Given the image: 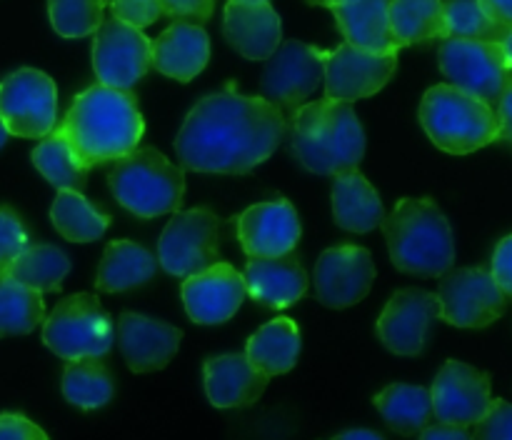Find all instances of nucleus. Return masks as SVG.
Returning a JSON list of instances; mask_svg holds the SVG:
<instances>
[{"instance_id": "1", "label": "nucleus", "mask_w": 512, "mask_h": 440, "mask_svg": "<svg viewBox=\"0 0 512 440\" xmlns=\"http://www.w3.org/2000/svg\"><path fill=\"white\" fill-rule=\"evenodd\" d=\"M288 135V120L260 95H205L185 115L175 153L195 173L243 175L265 163Z\"/></svg>"}, {"instance_id": "2", "label": "nucleus", "mask_w": 512, "mask_h": 440, "mask_svg": "<svg viewBox=\"0 0 512 440\" xmlns=\"http://www.w3.org/2000/svg\"><path fill=\"white\" fill-rule=\"evenodd\" d=\"M58 130L73 145L75 155L93 170L138 148L145 120L130 90L98 83L75 95Z\"/></svg>"}, {"instance_id": "3", "label": "nucleus", "mask_w": 512, "mask_h": 440, "mask_svg": "<svg viewBox=\"0 0 512 440\" xmlns=\"http://www.w3.org/2000/svg\"><path fill=\"white\" fill-rule=\"evenodd\" d=\"M290 150L305 170L338 175L365 158V130L353 105L323 98L295 108L288 118Z\"/></svg>"}, {"instance_id": "4", "label": "nucleus", "mask_w": 512, "mask_h": 440, "mask_svg": "<svg viewBox=\"0 0 512 440\" xmlns=\"http://www.w3.org/2000/svg\"><path fill=\"white\" fill-rule=\"evenodd\" d=\"M400 273L440 278L455 263V238L433 198H403L380 223Z\"/></svg>"}, {"instance_id": "5", "label": "nucleus", "mask_w": 512, "mask_h": 440, "mask_svg": "<svg viewBox=\"0 0 512 440\" xmlns=\"http://www.w3.org/2000/svg\"><path fill=\"white\" fill-rule=\"evenodd\" d=\"M108 185L115 200L138 218L178 213L185 198V175L158 148H135L113 160Z\"/></svg>"}, {"instance_id": "6", "label": "nucleus", "mask_w": 512, "mask_h": 440, "mask_svg": "<svg viewBox=\"0 0 512 440\" xmlns=\"http://www.w3.org/2000/svg\"><path fill=\"white\" fill-rule=\"evenodd\" d=\"M420 125L440 150L468 155L498 140L495 108L455 85H433L420 103Z\"/></svg>"}, {"instance_id": "7", "label": "nucleus", "mask_w": 512, "mask_h": 440, "mask_svg": "<svg viewBox=\"0 0 512 440\" xmlns=\"http://www.w3.org/2000/svg\"><path fill=\"white\" fill-rule=\"evenodd\" d=\"M113 340V318L93 293L68 295L43 320V343L63 360L105 358Z\"/></svg>"}, {"instance_id": "8", "label": "nucleus", "mask_w": 512, "mask_h": 440, "mask_svg": "<svg viewBox=\"0 0 512 440\" xmlns=\"http://www.w3.org/2000/svg\"><path fill=\"white\" fill-rule=\"evenodd\" d=\"M220 220L210 208L178 210L158 240V265L168 275L188 278L218 263Z\"/></svg>"}, {"instance_id": "9", "label": "nucleus", "mask_w": 512, "mask_h": 440, "mask_svg": "<svg viewBox=\"0 0 512 440\" xmlns=\"http://www.w3.org/2000/svg\"><path fill=\"white\" fill-rule=\"evenodd\" d=\"M58 118V88L48 73L20 68L0 80V120L18 138H45Z\"/></svg>"}, {"instance_id": "10", "label": "nucleus", "mask_w": 512, "mask_h": 440, "mask_svg": "<svg viewBox=\"0 0 512 440\" xmlns=\"http://www.w3.org/2000/svg\"><path fill=\"white\" fill-rule=\"evenodd\" d=\"M438 318L455 328H488L505 313V293L485 268H450L440 275Z\"/></svg>"}, {"instance_id": "11", "label": "nucleus", "mask_w": 512, "mask_h": 440, "mask_svg": "<svg viewBox=\"0 0 512 440\" xmlns=\"http://www.w3.org/2000/svg\"><path fill=\"white\" fill-rule=\"evenodd\" d=\"M438 63L450 85L495 105L510 83L498 40L445 38L438 50Z\"/></svg>"}, {"instance_id": "12", "label": "nucleus", "mask_w": 512, "mask_h": 440, "mask_svg": "<svg viewBox=\"0 0 512 440\" xmlns=\"http://www.w3.org/2000/svg\"><path fill=\"white\" fill-rule=\"evenodd\" d=\"M323 48L288 40L265 60L263 78H260V98L268 100L280 113H293L305 103L323 83Z\"/></svg>"}, {"instance_id": "13", "label": "nucleus", "mask_w": 512, "mask_h": 440, "mask_svg": "<svg viewBox=\"0 0 512 440\" xmlns=\"http://www.w3.org/2000/svg\"><path fill=\"white\" fill-rule=\"evenodd\" d=\"M93 35V70L100 85L133 90L153 68V40L140 28L110 18Z\"/></svg>"}, {"instance_id": "14", "label": "nucleus", "mask_w": 512, "mask_h": 440, "mask_svg": "<svg viewBox=\"0 0 512 440\" xmlns=\"http://www.w3.org/2000/svg\"><path fill=\"white\" fill-rule=\"evenodd\" d=\"M325 98L353 100L380 93L398 70V53H373L343 43L323 55Z\"/></svg>"}, {"instance_id": "15", "label": "nucleus", "mask_w": 512, "mask_h": 440, "mask_svg": "<svg viewBox=\"0 0 512 440\" xmlns=\"http://www.w3.org/2000/svg\"><path fill=\"white\" fill-rule=\"evenodd\" d=\"M430 400L440 423L473 428L493 403L490 375L463 360H448L430 385Z\"/></svg>"}, {"instance_id": "16", "label": "nucleus", "mask_w": 512, "mask_h": 440, "mask_svg": "<svg viewBox=\"0 0 512 440\" xmlns=\"http://www.w3.org/2000/svg\"><path fill=\"white\" fill-rule=\"evenodd\" d=\"M375 260L363 245H335L315 263V295L325 308L343 310L360 303L375 283Z\"/></svg>"}, {"instance_id": "17", "label": "nucleus", "mask_w": 512, "mask_h": 440, "mask_svg": "<svg viewBox=\"0 0 512 440\" xmlns=\"http://www.w3.org/2000/svg\"><path fill=\"white\" fill-rule=\"evenodd\" d=\"M438 313V295L420 288H403L385 303L375 323V333L390 353L415 358L425 350L430 323L438 318Z\"/></svg>"}, {"instance_id": "18", "label": "nucleus", "mask_w": 512, "mask_h": 440, "mask_svg": "<svg viewBox=\"0 0 512 440\" xmlns=\"http://www.w3.org/2000/svg\"><path fill=\"white\" fill-rule=\"evenodd\" d=\"M235 233L248 258H280L298 248L303 228L295 205L275 198L243 210L235 220Z\"/></svg>"}, {"instance_id": "19", "label": "nucleus", "mask_w": 512, "mask_h": 440, "mask_svg": "<svg viewBox=\"0 0 512 440\" xmlns=\"http://www.w3.org/2000/svg\"><path fill=\"white\" fill-rule=\"evenodd\" d=\"M185 313L198 325H220L233 318L245 300L243 275L230 263H215L183 278Z\"/></svg>"}, {"instance_id": "20", "label": "nucleus", "mask_w": 512, "mask_h": 440, "mask_svg": "<svg viewBox=\"0 0 512 440\" xmlns=\"http://www.w3.org/2000/svg\"><path fill=\"white\" fill-rule=\"evenodd\" d=\"M183 330L165 320L125 310L118 318V348L133 373H155L175 358Z\"/></svg>"}, {"instance_id": "21", "label": "nucleus", "mask_w": 512, "mask_h": 440, "mask_svg": "<svg viewBox=\"0 0 512 440\" xmlns=\"http://www.w3.org/2000/svg\"><path fill=\"white\" fill-rule=\"evenodd\" d=\"M223 33L225 40L248 60H268L283 38L280 15L265 0H228Z\"/></svg>"}, {"instance_id": "22", "label": "nucleus", "mask_w": 512, "mask_h": 440, "mask_svg": "<svg viewBox=\"0 0 512 440\" xmlns=\"http://www.w3.org/2000/svg\"><path fill=\"white\" fill-rule=\"evenodd\" d=\"M240 275H243L245 293L270 310L295 305L308 293L310 285L303 263L293 253L280 258H248Z\"/></svg>"}, {"instance_id": "23", "label": "nucleus", "mask_w": 512, "mask_h": 440, "mask_svg": "<svg viewBox=\"0 0 512 440\" xmlns=\"http://www.w3.org/2000/svg\"><path fill=\"white\" fill-rule=\"evenodd\" d=\"M268 375L260 373L245 353H225L203 365L205 395L215 408H248L268 388Z\"/></svg>"}, {"instance_id": "24", "label": "nucleus", "mask_w": 512, "mask_h": 440, "mask_svg": "<svg viewBox=\"0 0 512 440\" xmlns=\"http://www.w3.org/2000/svg\"><path fill=\"white\" fill-rule=\"evenodd\" d=\"M210 60V38L203 25L175 20L153 43V68L168 78L188 83Z\"/></svg>"}, {"instance_id": "25", "label": "nucleus", "mask_w": 512, "mask_h": 440, "mask_svg": "<svg viewBox=\"0 0 512 440\" xmlns=\"http://www.w3.org/2000/svg\"><path fill=\"white\" fill-rule=\"evenodd\" d=\"M333 218L348 233H370L383 223V200H380L373 183L358 168L335 175Z\"/></svg>"}, {"instance_id": "26", "label": "nucleus", "mask_w": 512, "mask_h": 440, "mask_svg": "<svg viewBox=\"0 0 512 440\" xmlns=\"http://www.w3.org/2000/svg\"><path fill=\"white\" fill-rule=\"evenodd\" d=\"M388 5L390 0H345L335 5V23L345 43L373 53H398L400 45L390 33Z\"/></svg>"}, {"instance_id": "27", "label": "nucleus", "mask_w": 512, "mask_h": 440, "mask_svg": "<svg viewBox=\"0 0 512 440\" xmlns=\"http://www.w3.org/2000/svg\"><path fill=\"white\" fill-rule=\"evenodd\" d=\"M158 270V258L133 240H113L105 248L95 275L98 293H125L148 285Z\"/></svg>"}, {"instance_id": "28", "label": "nucleus", "mask_w": 512, "mask_h": 440, "mask_svg": "<svg viewBox=\"0 0 512 440\" xmlns=\"http://www.w3.org/2000/svg\"><path fill=\"white\" fill-rule=\"evenodd\" d=\"M300 328L290 318H275L255 330L245 345V358L268 378L285 375L295 368L300 355Z\"/></svg>"}, {"instance_id": "29", "label": "nucleus", "mask_w": 512, "mask_h": 440, "mask_svg": "<svg viewBox=\"0 0 512 440\" xmlns=\"http://www.w3.org/2000/svg\"><path fill=\"white\" fill-rule=\"evenodd\" d=\"M373 405L383 415L385 425L398 435H418L433 420V400L430 388L410 383H393L380 390Z\"/></svg>"}, {"instance_id": "30", "label": "nucleus", "mask_w": 512, "mask_h": 440, "mask_svg": "<svg viewBox=\"0 0 512 440\" xmlns=\"http://www.w3.org/2000/svg\"><path fill=\"white\" fill-rule=\"evenodd\" d=\"M388 23L400 48L425 40H445V3L443 0H390Z\"/></svg>"}, {"instance_id": "31", "label": "nucleus", "mask_w": 512, "mask_h": 440, "mask_svg": "<svg viewBox=\"0 0 512 440\" xmlns=\"http://www.w3.org/2000/svg\"><path fill=\"white\" fill-rule=\"evenodd\" d=\"M50 220L55 230L70 243H93L103 238L113 218L95 208L80 190H60L50 205Z\"/></svg>"}, {"instance_id": "32", "label": "nucleus", "mask_w": 512, "mask_h": 440, "mask_svg": "<svg viewBox=\"0 0 512 440\" xmlns=\"http://www.w3.org/2000/svg\"><path fill=\"white\" fill-rule=\"evenodd\" d=\"M65 400L80 410H98L108 405L115 395V380L103 358L68 360L63 370Z\"/></svg>"}, {"instance_id": "33", "label": "nucleus", "mask_w": 512, "mask_h": 440, "mask_svg": "<svg viewBox=\"0 0 512 440\" xmlns=\"http://www.w3.org/2000/svg\"><path fill=\"white\" fill-rule=\"evenodd\" d=\"M30 158H33V165L53 188L80 190L83 193L85 185H88L90 168L75 155L73 145L68 143V138L58 128H53V133H48L35 145Z\"/></svg>"}, {"instance_id": "34", "label": "nucleus", "mask_w": 512, "mask_h": 440, "mask_svg": "<svg viewBox=\"0 0 512 440\" xmlns=\"http://www.w3.org/2000/svg\"><path fill=\"white\" fill-rule=\"evenodd\" d=\"M70 273V258L60 248L48 243L28 245L18 258L13 260L5 275L18 283L38 290V293H58L65 275Z\"/></svg>"}, {"instance_id": "35", "label": "nucleus", "mask_w": 512, "mask_h": 440, "mask_svg": "<svg viewBox=\"0 0 512 440\" xmlns=\"http://www.w3.org/2000/svg\"><path fill=\"white\" fill-rule=\"evenodd\" d=\"M43 320V293L18 283L10 275H0V338L33 333Z\"/></svg>"}, {"instance_id": "36", "label": "nucleus", "mask_w": 512, "mask_h": 440, "mask_svg": "<svg viewBox=\"0 0 512 440\" xmlns=\"http://www.w3.org/2000/svg\"><path fill=\"white\" fill-rule=\"evenodd\" d=\"M105 0H48L50 25L63 38L93 35L103 23Z\"/></svg>"}, {"instance_id": "37", "label": "nucleus", "mask_w": 512, "mask_h": 440, "mask_svg": "<svg viewBox=\"0 0 512 440\" xmlns=\"http://www.w3.org/2000/svg\"><path fill=\"white\" fill-rule=\"evenodd\" d=\"M503 30L483 13L478 0H445V38L498 40Z\"/></svg>"}, {"instance_id": "38", "label": "nucleus", "mask_w": 512, "mask_h": 440, "mask_svg": "<svg viewBox=\"0 0 512 440\" xmlns=\"http://www.w3.org/2000/svg\"><path fill=\"white\" fill-rule=\"evenodd\" d=\"M30 245L28 228L13 208H0V275Z\"/></svg>"}, {"instance_id": "39", "label": "nucleus", "mask_w": 512, "mask_h": 440, "mask_svg": "<svg viewBox=\"0 0 512 440\" xmlns=\"http://www.w3.org/2000/svg\"><path fill=\"white\" fill-rule=\"evenodd\" d=\"M473 428V440H512V403L493 398L488 413Z\"/></svg>"}, {"instance_id": "40", "label": "nucleus", "mask_w": 512, "mask_h": 440, "mask_svg": "<svg viewBox=\"0 0 512 440\" xmlns=\"http://www.w3.org/2000/svg\"><path fill=\"white\" fill-rule=\"evenodd\" d=\"M105 5L113 10V18L140 30L148 28L160 18L158 0H105Z\"/></svg>"}, {"instance_id": "41", "label": "nucleus", "mask_w": 512, "mask_h": 440, "mask_svg": "<svg viewBox=\"0 0 512 440\" xmlns=\"http://www.w3.org/2000/svg\"><path fill=\"white\" fill-rule=\"evenodd\" d=\"M160 15H168L173 20H185V23H208L213 15L215 0H158Z\"/></svg>"}, {"instance_id": "42", "label": "nucleus", "mask_w": 512, "mask_h": 440, "mask_svg": "<svg viewBox=\"0 0 512 440\" xmlns=\"http://www.w3.org/2000/svg\"><path fill=\"white\" fill-rule=\"evenodd\" d=\"M0 440H50L48 433L23 413H0Z\"/></svg>"}, {"instance_id": "43", "label": "nucleus", "mask_w": 512, "mask_h": 440, "mask_svg": "<svg viewBox=\"0 0 512 440\" xmlns=\"http://www.w3.org/2000/svg\"><path fill=\"white\" fill-rule=\"evenodd\" d=\"M495 283L503 290L505 298H512V235H505L493 253V265H490Z\"/></svg>"}, {"instance_id": "44", "label": "nucleus", "mask_w": 512, "mask_h": 440, "mask_svg": "<svg viewBox=\"0 0 512 440\" xmlns=\"http://www.w3.org/2000/svg\"><path fill=\"white\" fill-rule=\"evenodd\" d=\"M498 108H495V118H498V140L508 143L512 148V80L505 85L503 95H500Z\"/></svg>"}, {"instance_id": "45", "label": "nucleus", "mask_w": 512, "mask_h": 440, "mask_svg": "<svg viewBox=\"0 0 512 440\" xmlns=\"http://www.w3.org/2000/svg\"><path fill=\"white\" fill-rule=\"evenodd\" d=\"M418 440H473V433L468 428H460V425H448V423H430L428 428L420 430Z\"/></svg>"}, {"instance_id": "46", "label": "nucleus", "mask_w": 512, "mask_h": 440, "mask_svg": "<svg viewBox=\"0 0 512 440\" xmlns=\"http://www.w3.org/2000/svg\"><path fill=\"white\" fill-rule=\"evenodd\" d=\"M483 13L493 20L498 28H510L512 25V0H478Z\"/></svg>"}, {"instance_id": "47", "label": "nucleus", "mask_w": 512, "mask_h": 440, "mask_svg": "<svg viewBox=\"0 0 512 440\" xmlns=\"http://www.w3.org/2000/svg\"><path fill=\"white\" fill-rule=\"evenodd\" d=\"M498 45H500V53H503L505 68H508V75L512 80V25H510V28H505L503 33H500Z\"/></svg>"}, {"instance_id": "48", "label": "nucleus", "mask_w": 512, "mask_h": 440, "mask_svg": "<svg viewBox=\"0 0 512 440\" xmlns=\"http://www.w3.org/2000/svg\"><path fill=\"white\" fill-rule=\"evenodd\" d=\"M330 440H385V438L380 433H375V430L355 428V430H345V433H338Z\"/></svg>"}, {"instance_id": "49", "label": "nucleus", "mask_w": 512, "mask_h": 440, "mask_svg": "<svg viewBox=\"0 0 512 440\" xmlns=\"http://www.w3.org/2000/svg\"><path fill=\"white\" fill-rule=\"evenodd\" d=\"M308 3L310 5H320V8H330V10H333L335 5H343L345 0H308Z\"/></svg>"}, {"instance_id": "50", "label": "nucleus", "mask_w": 512, "mask_h": 440, "mask_svg": "<svg viewBox=\"0 0 512 440\" xmlns=\"http://www.w3.org/2000/svg\"><path fill=\"white\" fill-rule=\"evenodd\" d=\"M8 138H10V133H8V130H5L3 120H0V148H3V145L8 143Z\"/></svg>"}, {"instance_id": "51", "label": "nucleus", "mask_w": 512, "mask_h": 440, "mask_svg": "<svg viewBox=\"0 0 512 440\" xmlns=\"http://www.w3.org/2000/svg\"><path fill=\"white\" fill-rule=\"evenodd\" d=\"M265 3H270V0H265Z\"/></svg>"}]
</instances>
